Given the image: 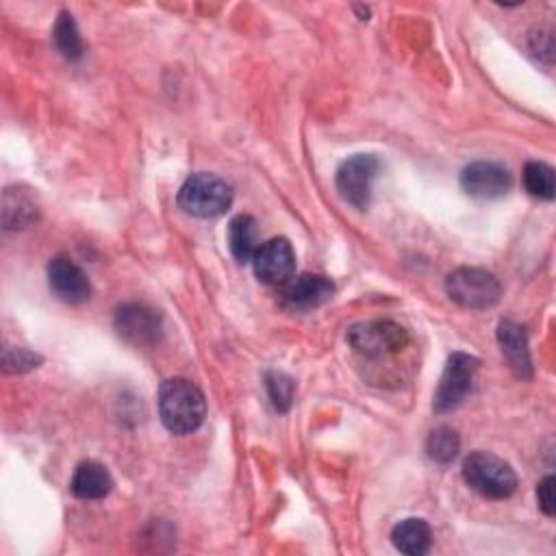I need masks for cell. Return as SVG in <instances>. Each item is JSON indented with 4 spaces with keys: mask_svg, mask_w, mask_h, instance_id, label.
<instances>
[{
    "mask_svg": "<svg viewBox=\"0 0 556 556\" xmlns=\"http://www.w3.org/2000/svg\"><path fill=\"white\" fill-rule=\"evenodd\" d=\"M159 415L169 432L189 434L198 430L206 417L204 395L191 380H165L159 389Z\"/></svg>",
    "mask_w": 556,
    "mask_h": 556,
    "instance_id": "6da1fadb",
    "label": "cell"
},
{
    "mask_svg": "<svg viewBox=\"0 0 556 556\" xmlns=\"http://www.w3.org/2000/svg\"><path fill=\"white\" fill-rule=\"evenodd\" d=\"M445 291L452 302L463 308H489L497 304L502 285L497 278L478 267H460L445 278Z\"/></svg>",
    "mask_w": 556,
    "mask_h": 556,
    "instance_id": "5b68a950",
    "label": "cell"
},
{
    "mask_svg": "<svg viewBox=\"0 0 556 556\" xmlns=\"http://www.w3.org/2000/svg\"><path fill=\"white\" fill-rule=\"evenodd\" d=\"M254 274L265 285H285L295 271V252L285 237H274L252 256Z\"/></svg>",
    "mask_w": 556,
    "mask_h": 556,
    "instance_id": "ba28073f",
    "label": "cell"
},
{
    "mask_svg": "<svg viewBox=\"0 0 556 556\" xmlns=\"http://www.w3.org/2000/svg\"><path fill=\"white\" fill-rule=\"evenodd\" d=\"M70 489L80 500H102L113 489V478L109 469L96 460H85L76 467Z\"/></svg>",
    "mask_w": 556,
    "mask_h": 556,
    "instance_id": "5bb4252c",
    "label": "cell"
},
{
    "mask_svg": "<svg viewBox=\"0 0 556 556\" xmlns=\"http://www.w3.org/2000/svg\"><path fill=\"white\" fill-rule=\"evenodd\" d=\"M226 239H228V248H230L232 256L239 263L252 261V256L261 248V237H258L256 219L252 215H237V217H232L230 224H228Z\"/></svg>",
    "mask_w": 556,
    "mask_h": 556,
    "instance_id": "9a60e30c",
    "label": "cell"
},
{
    "mask_svg": "<svg viewBox=\"0 0 556 556\" xmlns=\"http://www.w3.org/2000/svg\"><path fill=\"white\" fill-rule=\"evenodd\" d=\"M391 541L395 549L408 556H421L430 549L432 543V530L424 519H404L391 530Z\"/></svg>",
    "mask_w": 556,
    "mask_h": 556,
    "instance_id": "2e32d148",
    "label": "cell"
},
{
    "mask_svg": "<svg viewBox=\"0 0 556 556\" xmlns=\"http://www.w3.org/2000/svg\"><path fill=\"white\" fill-rule=\"evenodd\" d=\"M458 450H460V439H458L456 430H452L447 426L432 430L426 439V452L437 463H443V465L452 463L456 458Z\"/></svg>",
    "mask_w": 556,
    "mask_h": 556,
    "instance_id": "ffe728a7",
    "label": "cell"
},
{
    "mask_svg": "<svg viewBox=\"0 0 556 556\" xmlns=\"http://www.w3.org/2000/svg\"><path fill=\"white\" fill-rule=\"evenodd\" d=\"M497 343L502 348L504 358L508 361V367L515 371V376L530 378L532 363H530L528 339H526L523 328L510 319H502L497 326Z\"/></svg>",
    "mask_w": 556,
    "mask_h": 556,
    "instance_id": "4fadbf2b",
    "label": "cell"
},
{
    "mask_svg": "<svg viewBox=\"0 0 556 556\" xmlns=\"http://www.w3.org/2000/svg\"><path fill=\"white\" fill-rule=\"evenodd\" d=\"M37 222V204L24 189H7L2 202V224L7 230L26 228Z\"/></svg>",
    "mask_w": 556,
    "mask_h": 556,
    "instance_id": "e0dca14e",
    "label": "cell"
},
{
    "mask_svg": "<svg viewBox=\"0 0 556 556\" xmlns=\"http://www.w3.org/2000/svg\"><path fill=\"white\" fill-rule=\"evenodd\" d=\"M378 169H380V161L374 154H354L345 159L339 165L334 176L337 191L348 204L356 208H365L369 204L371 185Z\"/></svg>",
    "mask_w": 556,
    "mask_h": 556,
    "instance_id": "52a82bcc",
    "label": "cell"
},
{
    "mask_svg": "<svg viewBox=\"0 0 556 556\" xmlns=\"http://www.w3.org/2000/svg\"><path fill=\"white\" fill-rule=\"evenodd\" d=\"M465 482L486 500H506L517 489V473L513 467L491 452L476 450L463 460Z\"/></svg>",
    "mask_w": 556,
    "mask_h": 556,
    "instance_id": "7a4b0ae2",
    "label": "cell"
},
{
    "mask_svg": "<svg viewBox=\"0 0 556 556\" xmlns=\"http://www.w3.org/2000/svg\"><path fill=\"white\" fill-rule=\"evenodd\" d=\"M54 43L61 50V54L70 61H76L83 56V39L80 33L76 28V22L72 17V13L61 11L56 22H54V30H52Z\"/></svg>",
    "mask_w": 556,
    "mask_h": 556,
    "instance_id": "ac0fdd59",
    "label": "cell"
},
{
    "mask_svg": "<svg viewBox=\"0 0 556 556\" xmlns=\"http://www.w3.org/2000/svg\"><path fill=\"white\" fill-rule=\"evenodd\" d=\"M554 476H545L539 486H536V500H539V508L547 515V517H554L556 513V495H554Z\"/></svg>",
    "mask_w": 556,
    "mask_h": 556,
    "instance_id": "603a6c76",
    "label": "cell"
},
{
    "mask_svg": "<svg viewBox=\"0 0 556 556\" xmlns=\"http://www.w3.org/2000/svg\"><path fill=\"white\" fill-rule=\"evenodd\" d=\"M334 293V285L321 274L291 276L280 291L282 304L291 311H308L328 302Z\"/></svg>",
    "mask_w": 556,
    "mask_h": 556,
    "instance_id": "8fae6325",
    "label": "cell"
},
{
    "mask_svg": "<svg viewBox=\"0 0 556 556\" xmlns=\"http://www.w3.org/2000/svg\"><path fill=\"white\" fill-rule=\"evenodd\" d=\"M41 363V356L26 350V348H13V350H4V358H2V369L7 374H22L28 371L33 367H37Z\"/></svg>",
    "mask_w": 556,
    "mask_h": 556,
    "instance_id": "7402d4cb",
    "label": "cell"
},
{
    "mask_svg": "<svg viewBox=\"0 0 556 556\" xmlns=\"http://www.w3.org/2000/svg\"><path fill=\"white\" fill-rule=\"evenodd\" d=\"M476 369H478V358L476 356H469L465 352H454L447 358L445 369L441 374L439 387H437L434 397H432V408L437 413L454 410L465 400V395L469 393Z\"/></svg>",
    "mask_w": 556,
    "mask_h": 556,
    "instance_id": "8992f818",
    "label": "cell"
},
{
    "mask_svg": "<svg viewBox=\"0 0 556 556\" xmlns=\"http://www.w3.org/2000/svg\"><path fill=\"white\" fill-rule=\"evenodd\" d=\"M48 282L52 293L67 302V304H80L89 298L91 285L85 276V271L70 258L56 256L48 265Z\"/></svg>",
    "mask_w": 556,
    "mask_h": 556,
    "instance_id": "7c38bea8",
    "label": "cell"
},
{
    "mask_svg": "<svg viewBox=\"0 0 556 556\" xmlns=\"http://www.w3.org/2000/svg\"><path fill=\"white\" fill-rule=\"evenodd\" d=\"M460 187L467 195L478 200H493L508 191L510 174L504 165L493 161L469 163L460 174Z\"/></svg>",
    "mask_w": 556,
    "mask_h": 556,
    "instance_id": "9c48e42d",
    "label": "cell"
},
{
    "mask_svg": "<svg viewBox=\"0 0 556 556\" xmlns=\"http://www.w3.org/2000/svg\"><path fill=\"white\" fill-rule=\"evenodd\" d=\"M178 206L193 217H217L224 215L232 204V187L215 174H193L178 191Z\"/></svg>",
    "mask_w": 556,
    "mask_h": 556,
    "instance_id": "3957f363",
    "label": "cell"
},
{
    "mask_svg": "<svg viewBox=\"0 0 556 556\" xmlns=\"http://www.w3.org/2000/svg\"><path fill=\"white\" fill-rule=\"evenodd\" d=\"M523 185L526 191L541 200L554 198V169L543 161H528L523 167Z\"/></svg>",
    "mask_w": 556,
    "mask_h": 556,
    "instance_id": "d6986e66",
    "label": "cell"
},
{
    "mask_svg": "<svg viewBox=\"0 0 556 556\" xmlns=\"http://www.w3.org/2000/svg\"><path fill=\"white\" fill-rule=\"evenodd\" d=\"M115 328L124 341L143 348L159 341L161 317L146 304H124L115 313Z\"/></svg>",
    "mask_w": 556,
    "mask_h": 556,
    "instance_id": "30bf717a",
    "label": "cell"
},
{
    "mask_svg": "<svg viewBox=\"0 0 556 556\" xmlns=\"http://www.w3.org/2000/svg\"><path fill=\"white\" fill-rule=\"evenodd\" d=\"M265 389L267 395L278 413H287L293 402V380L282 371H267L265 374Z\"/></svg>",
    "mask_w": 556,
    "mask_h": 556,
    "instance_id": "44dd1931",
    "label": "cell"
},
{
    "mask_svg": "<svg viewBox=\"0 0 556 556\" xmlns=\"http://www.w3.org/2000/svg\"><path fill=\"white\" fill-rule=\"evenodd\" d=\"M348 343L356 354L365 358H382L406 348L408 332L397 321L369 319L358 321L348 330Z\"/></svg>",
    "mask_w": 556,
    "mask_h": 556,
    "instance_id": "277c9868",
    "label": "cell"
}]
</instances>
